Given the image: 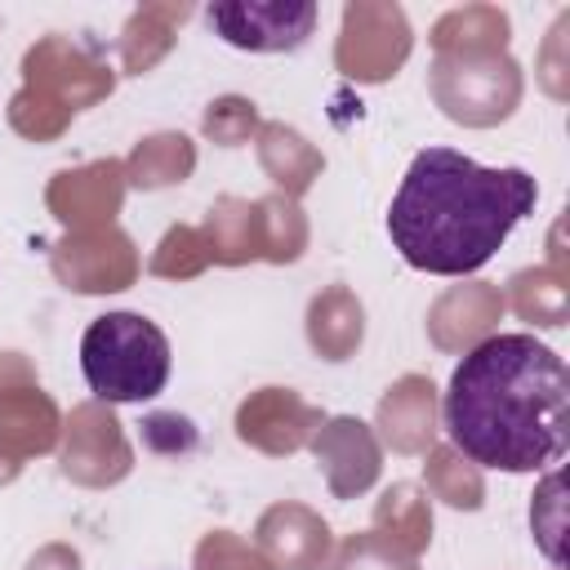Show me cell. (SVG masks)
<instances>
[{
    "label": "cell",
    "mask_w": 570,
    "mask_h": 570,
    "mask_svg": "<svg viewBox=\"0 0 570 570\" xmlns=\"http://www.w3.org/2000/svg\"><path fill=\"white\" fill-rule=\"evenodd\" d=\"M539 183L521 165H476L454 147H423L387 209L396 254L432 276L481 272L512 227L534 214Z\"/></svg>",
    "instance_id": "7a4b0ae2"
},
{
    "label": "cell",
    "mask_w": 570,
    "mask_h": 570,
    "mask_svg": "<svg viewBox=\"0 0 570 570\" xmlns=\"http://www.w3.org/2000/svg\"><path fill=\"white\" fill-rule=\"evenodd\" d=\"M169 338L138 312H102L80 334V374L94 396L111 405H138L169 383Z\"/></svg>",
    "instance_id": "3957f363"
},
{
    "label": "cell",
    "mask_w": 570,
    "mask_h": 570,
    "mask_svg": "<svg viewBox=\"0 0 570 570\" xmlns=\"http://www.w3.org/2000/svg\"><path fill=\"white\" fill-rule=\"evenodd\" d=\"M205 22L236 49L249 53H294L316 27L312 0H218L205 9Z\"/></svg>",
    "instance_id": "277c9868"
},
{
    "label": "cell",
    "mask_w": 570,
    "mask_h": 570,
    "mask_svg": "<svg viewBox=\"0 0 570 570\" xmlns=\"http://www.w3.org/2000/svg\"><path fill=\"white\" fill-rule=\"evenodd\" d=\"M441 428L490 472L552 468L570 445V374L534 334H490L450 374Z\"/></svg>",
    "instance_id": "6da1fadb"
}]
</instances>
